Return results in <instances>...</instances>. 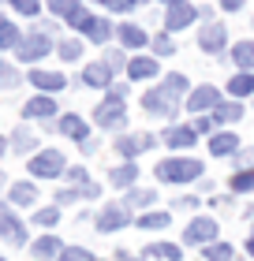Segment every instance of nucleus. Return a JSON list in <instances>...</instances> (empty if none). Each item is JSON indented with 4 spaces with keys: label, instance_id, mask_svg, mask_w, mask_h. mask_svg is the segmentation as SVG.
<instances>
[{
    "label": "nucleus",
    "instance_id": "obj_1",
    "mask_svg": "<svg viewBox=\"0 0 254 261\" xmlns=\"http://www.w3.org/2000/svg\"><path fill=\"white\" fill-rule=\"evenodd\" d=\"M202 175V161L195 157H168L157 164V179L161 183H191Z\"/></svg>",
    "mask_w": 254,
    "mask_h": 261
},
{
    "label": "nucleus",
    "instance_id": "obj_2",
    "mask_svg": "<svg viewBox=\"0 0 254 261\" xmlns=\"http://www.w3.org/2000/svg\"><path fill=\"white\" fill-rule=\"evenodd\" d=\"M49 49H53V41H49V34L45 30H34V34H27V38L19 41V60L22 64H38L41 56H49Z\"/></svg>",
    "mask_w": 254,
    "mask_h": 261
},
{
    "label": "nucleus",
    "instance_id": "obj_3",
    "mask_svg": "<svg viewBox=\"0 0 254 261\" xmlns=\"http://www.w3.org/2000/svg\"><path fill=\"white\" fill-rule=\"evenodd\" d=\"M30 175H38V179H56V175H64V153L45 149L38 157H30Z\"/></svg>",
    "mask_w": 254,
    "mask_h": 261
},
{
    "label": "nucleus",
    "instance_id": "obj_4",
    "mask_svg": "<svg viewBox=\"0 0 254 261\" xmlns=\"http://www.w3.org/2000/svg\"><path fill=\"white\" fill-rule=\"evenodd\" d=\"M94 120H98V127H105V130L124 127V123H127V109H124V101H120V97L101 101V105H98V112H94Z\"/></svg>",
    "mask_w": 254,
    "mask_h": 261
},
{
    "label": "nucleus",
    "instance_id": "obj_5",
    "mask_svg": "<svg viewBox=\"0 0 254 261\" xmlns=\"http://www.w3.org/2000/svg\"><path fill=\"white\" fill-rule=\"evenodd\" d=\"M202 15V11L195 8V4H187V0H176V4H168V15H165V30L168 34H176V30H183V27H191Z\"/></svg>",
    "mask_w": 254,
    "mask_h": 261
},
{
    "label": "nucleus",
    "instance_id": "obj_6",
    "mask_svg": "<svg viewBox=\"0 0 254 261\" xmlns=\"http://www.w3.org/2000/svg\"><path fill=\"white\" fill-rule=\"evenodd\" d=\"M224 45H228V30L221 27V22H205V27L198 30V49H202V53L217 56Z\"/></svg>",
    "mask_w": 254,
    "mask_h": 261
},
{
    "label": "nucleus",
    "instance_id": "obj_7",
    "mask_svg": "<svg viewBox=\"0 0 254 261\" xmlns=\"http://www.w3.org/2000/svg\"><path fill=\"white\" fill-rule=\"evenodd\" d=\"M213 235H217V224H213L210 217H198V220H191V224H187L183 243H191V246H210V243H213Z\"/></svg>",
    "mask_w": 254,
    "mask_h": 261
},
{
    "label": "nucleus",
    "instance_id": "obj_8",
    "mask_svg": "<svg viewBox=\"0 0 254 261\" xmlns=\"http://www.w3.org/2000/svg\"><path fill=\"white\" fill-rule=\"evenodd\" d=\"M124 224H131V209L127 205H105L101 217H98V231H120Z\"/></svg>",
    "mask_w": 254,
    "mask_h": 261
},
{
    "label": "nucleus",
    "instance_id": "obj_9",
    "mask_svg": "<svg viewBox=\"0 0 254 261\" xmlns=\"http://www.w3.org/2000/svg\"><path fill=\"white\" fill-rule=\"evenodd\" d=\"M142 109H146L150 116H165V120H168V116H176V101H168L165 90L157 86V90H146V93H142Z\"/></svg>",
    "mask_w": 254,
    "mask_h": 261
},
{
    "label": "nucleus",
    "instance_id": "obj_10",
    "mask_svg": "<svg viewBox=\"0 0 254 261\" xmlns=\"http://www.w3.org/2000/svg\"><path fill=\"white\" fill-rule=\"evenodd\" d=\"M217 105H221V93H217L213 86H198V90H191V97H187L191 112H213Z\"/></svg>",
    "mask_w": 254,
    "mask_h": 261
},
{
    "label": "nucleus",
    "instance_id": "obj_11",
    "mask_svg": "<svg viewBox=\"0 0 254 261\" xmlns=\"http://www.w3.org/2000/svg\"><path fill=\"white\" fill-rule=\"evenodd\" d=\"M0 239H8L11 246H22V243H27V228H22V224L11 217L8 209H0Z\"/></svg>",
    "mask_w": 254,
    "mask_h": 261
},
{
    "label": "nucleus",
    "instance_id": "obj_12",
    "mask_svg": "<svg viewBox=\"0 0 254 261\" xmlns=\"http://www.w3.org/2000/svg\"><path fill=\"white\" fill-rule=\"evenodd\" d=\"M82 82L94 90H105V86H112V67H108L105 60L101 64H86L82 67Z\"/></svg>",
    "mask_w": 254,
    "mask_h": 261
},
{
    "label": "nucleus",
    "instance_id": "obj_13",
    "mask_svg": "<svg viewBox=\"0 0 254 261\" xmlns=\"http://www.w3.org/2000/svg\"><path fill=\"white\" fill-rule=\"evenodd\" d=\"M30 86H38L45 93H60V90L67 86V79L56 75V71H30Z\"/></svg>",
    "mask_w": 254,
    "mask_h": 261
},
{
    "label": "nucleus",
    "instance_id": "obj_14",
    "mask_svg": "<svg viewBox=\"0 0 254 261\" xmlns=\"http://www.w3.org/2000/svg\"><path fill=\"white\" fill-rule=\"evenodd\" d=\"M22 116L27 120H49V116H56V101L53 97H34V101H27Z\"/></svg>",
    "mask_w": 254,
    "mask_h": 261
},
{
    "label": "nucleus",
    "instance_id": "obj_15",
    "mask_svg": "<svg viewBox=\"0 0 254 261\" xmlns=\"http://www.w3.org/2000/svg\"><path fill=\"white\" fill-rule=\"evenodd\" d=\"M60 135L75 138L79 146H82V142H90V135H86V123H82V116H60Z\"/></svg>",
    "mask_w": 254,
    "mask_h": 261
},
{
    "label": "nucleus",
    "instance_id": "obj_16",
    "mask_svg": "<svg viewBox=\"0 0 254 261\" xmlns=\"http://www.w3.org/2000/svg\"><path fill=\"white\" fill-rule=\"evenodd\" d=\"M127 75L135 79V82L153 79V75H157V60H153V56H135V60L127 64Z\"/></svg>",
    "mask_w": 254,
    "mask_h": 261
},
{
    "label": "nucleus",
    "instance_id": "obj_17",
    "mask_svg": "<svg viewBox=\"0 0 254 261\" xmlns=\"http://www.w3.org/2000/svg\"><path fill=\"white\" fill-rule=\"evenodd\" d=\"M120 41H124L127 49H142V45H150L146 30H142L138 22H124V27H120Z\"/></svg>",
    "mask_w": 254,
    "mask_h": 261
},
{
    "label": "nucleus",
    "instance_id": "obj_18",
    "mask_svg": "<svg viewBox=\"0 0 254 261\" xmlns=\"http://www.w3.org/2000/svg\"><path fill=\"white\" fill-rule=\"evenodd\" d=\"M195 135H198L195 127H172V130H165V142L172 149H187V146H195Z\"/></svg>",
    "mask_w": 254,
    "mask_h": 261
},
{
    "label": "nucleus",
    "instance_id": "obj_19",
    "mask_svg": "<svg viewBox=\"0 0 254 261\" xmlns=\"http://www.w3.org/2000/svg\"><path fill=\"white\" fill-rule=\"evenodd\" d=\"M187 86H191V82H187V75H165V97L168 101H176L179 105V97H187Z\"/></svg>",
    "mask_w": 254,
    "mask_h": 261
},
{
    "label": "nucleus",
    "instance_id": "obj_20",
    "mask_svg": "<svg viewBox=\"0 0 254 261\" xmlns=\"http://www.w3.org/2000/svg\"><path fill=\"white\" fill-rule=\"evenodd\" d=\"M236 149H239V138L236 135H213L210 138V153H213V157H232Z\"/></svg>",
    "mask_w": 254,
    "mask_h": 261
},
{
    "label": "nucleus",
    "instance_id": "obj_21",
    "mask_svg": "<svg viewBox=\"0 0 254 261\" xmlns=\"http://www.w3.org/2000/svg\"><path fill=\"white\" fill-rule=\"evenodd\" d=\"M82 34H86L90 41H98V45H105L108 38H112V22H108V19H98V15H94V19H90V27L82 30Z\"/></svg>",
    "mask_w": 254,
    "mask_h": 261
},
{
    "label": "nucleus",
    "instance_id": "obj_22",
    "mask_svg": "<svg viewBox=\"0 0 254 261\" xmlns=\"http://www.w3.org/2000/svg\"><path fill=\"white\" fill-rule=\"evenodd\" d=\"M30 250H34V257H60V254H64V246H60L56 235H41Z\"/></svg>",
    "mask_w": 254,
    "mask_h": 261
},
{
    "label": "nucleus",
    "instance_id": "obj_23",
    "mask_svg": "<svg viewBox=\"0 0 254 261\" xmlns=\"http://www.w3.org/2000/svg\"><path fill=\"white\" fill-rule=\"evenodd\" d=\"M135 179H138V168H135V164H120V168L112 172V187H116V191H127V187H135Z\"/></svg>",
    "mask_w": 254,
    "mask_h": 261
},
{
    "label": "nucleus",
    "instance_id": "obj_24",
    "mask_svg": "<svg viewBox=\"0 0 254 261\" xmlns=\"http://www.w3.org/2000/svg\"><path fill=\"white\" fill-rule=\"evenodd\" d=\"M228 93H232V97H250L254 93V75L250 71H239V75L228 82Z\"/></svg>",
    "mask_w": 254,
    "mask_h": 261
},
{
    "label": "nucleus",
    "instance_id": "obj_25",
    "mask_svg": "<svg viewBox=\"0 0 254 261\" xmlns=\"http://www.w3.org/2000/svg\"><path fill=\"white\" fill-rule=\"evenodd\" d=\"M239 116H243V105H239V101H224V105H217V109H213V120L217 123H236Z\"/></svg>",
    "mask_w": 254,
    "mask_h": 261
},
{
    "label": "nucleus",
    "instance_id": "obj_26",
    "mask_svg": "<svg viewBox=\"0 0 254 261\" xmlns=\"http://www.w3.org/2000/svg\"><path fill=\"white\" fill-rule=\"evenodd\" d=\"M232 60H236V67L250 71V67H254V41H236V49H232Z\"/></svg>",
    "mask_w": 254,
    "mask_h": 261
},
{
    "label": "nucleus",
    "instance_id": "obj_27",
    "mask_svg": "<svg viewBox=\"0 0 254 261\" xmlns=\"http://www.w3.org/2000/svg\"><path fill=\"white\" fill-rule=\"evenodd\" d=\"M11 201H15V205H34V201H38L34 183H11Z\"/></svg>",
    "mask_w": 254,
    "mask_h": 261
},
{
    "label": "nucleus",
    "instance_id": "obj_28",
    "mask_svg": "<svg viewBox=\"0 0 254 261\" xmlns=\"http://www.w3.org/2000/svg\"><path fill=\"white\" fill-rule=\"evenodd\" d=\"M146 257H165V261H179V257H183V250H179V246H172V243H153V246H146Z\"/></svg>",
    "mask_w": 254,
    "mask_h": 261
},
{
    "label": "nucleus",
    "instance_id": "obj_29",
    "mask_svg": "<svg viewBox=\"0 0 254 261\" xmlns=\"http://www.w3.org/2000/svg\"><path fill=\"white\" fill-rule=\"evenodd\" d=\"M168 213H142L138 217V228H150V231H161V228H168Z\"/></svg>",
    "mask_w": 254,
    "mask_h": 261
},
{
    "label": "nucleus",
    "instance_id": "obj_30",
    "mask_svg": "<svg viewBox=\"0 0 254 261\" xmlns=\"http://www.w3.org/2000/svg\"><path fill=\"white\" fill-rule=\"evenodd\" d=\"M19 27H11V22H0V49H19Z\"/></svg>",
    "mask_w": 254,
    "mask_h": 261
},
{
    "label": "nucleus",
    "instance_id": "obj_31",
    "mask_svg": "<svg viewBox=\"0 0 254 261\" xmlns=\"http://www.w3.org/2000/svg\"><path fill=\"white\" fill-rule=\"evenodd\" d=\"M232 246H228V243H210V246H205V261H232Z\"/></svg>",
    "mask_w": 254,
    "mask_h": 261
},
{
    "label": "nucleus",
    "instance_id": "obj_32",
    "mask_svg": "<svg viewBox=\"0 0 254 261\" xmlns=\"http://www.w3.org/2000/svg\"><path fill=\"white\" fill-rule=\"evenodd\" d=\"M79 8H82L79 0H49V11H53V15H64V19H71Z\"/></svg>",
    "mask_w": 254,
    "mask_h": 261
},
{
    "label": "nucleus",
    "instance_id": "obj_33",
    "mask_svg": "<svg viewBox=\"0 0 254 261\" xmlns=\"http://www.w3.org/2000/svg\"><path fill=\"white\" fill-rule=\"evenodd\" d=\"M116 149H120V153H124V157L131 161L135 153H142V138H135V135H124V138L116 142Z\"/></svg>",
    "mask_w": 254,
    "mask_h": 261
},
{
    "label": "nucleus",
    "instance_id": "obj_34",
    "mask_svg": "<svg viewBox=\"0 0 254 261\" xmlns=\"http://www.w3.org/2000/svg\"><path fill=\"white\" fill-rule=\"evenodd\" d=\"M82 56V45L75 38H67V41H60V60H67V64H75Z\"/></svg>",
    "mask_w": 254,
    "mask_h": 261
},
{
    "label": "nucleus",
    "instance_id": "obj_35",
    "mask_svg": "<svg viewBox=\"0 0 254 261\" xmlns=\"http://www.w3.org/2000/svg\"><path fill=\"white\" fill-rule=\"evenodd\" d=\"M232 191H236V194L254 191V172H236V175H232Z\"/></svg>",
    "mask_w": 254,
    "mask_h": 261
},
{
    "label": "nucleus",
    "instance_id": "obj_36",
    "mask_svg": "<svg viewBox=\"0 0 254 261\" xmlns=\"http://www.w3.org/2000/svg\"><path fill=\"white\" fill-rule=\"evenodd\" d=\"M11 142H15L11 149H19V153H30V149H34V135H30V130H22V127L11 135Z\"/></svg>",
    "mask_w": 254,
    "mask_h": 261
},
{
    "label": "nucleus",
    "instance_id": "obj_37",
    "mask_svg": "<svg viewBox=\"0 0 254 261\" xmlns=\"http://www.w3.org/2000/svg\"><path fill=\"white\" fill-rule=\"evenodd\" d=\"M0 86H4V90H15V86H19V71L8 67V64H0Z\"/></svg>",
    "mask_w": 254,
    "mask_h": 261
},
{
    "label": "nucleus",
    "instance_id": "obj_38",
    "mask_svg": "<svg viewBox=\"0 0 254 261\" xmlns=\"http://www.w3.org/2000/svg\"><path fill=\"white\" fill-rule=\"evenodd\" d=\"M90 19H94V15H90V11H86V8H79V11H75V15H71V19H67V27L82 34V30H86V27H90Z\"/></svg>",
    "mask_w": 254,
    "mask_h": 261
},
{
    "label": "nucleus",
    "instance_id": "obj_39",
    "mask_svg": "<svg viewBox=\"0 0 254 261\" xmlns=\"http://www.w3.org/2000/svg\"><path fill=\"white\" fill-rule=\"evenodd\" d=\"M150 45H153V53H157V56H172V49H176V45H172V38H168V34H157V38H153Z\"/></svg>",
    "mask_w": 254,
    "mask_h": 261
},
{
    "label": "nucleus",
    "instance_id": "obj_40",
    "mask_svg": "<svg viewBox=\"0 0 254 261\" xmlns=\"http://www.w3.org/2000/svg\"><path fill=\"white\" fill-rule=\"evenodd\" d=\"M56 220H60V209H38L34 213V224H41V228H53Z\"/></svg>",
    "mask_w": 254,
    "mask_h": 261
},
{
    "label": "nucleus",
    "instance_id": "obj_41",
    "mask_svg": "<svg viewBox=\"0 0 254 261\" xmlns=\"http://www.w3.org/2000/svg\"><path fill=\"white\" fill-rule=\"evenodd\" d=\"M11 8H15L19 15H38V11H41V0H11Z\"/></svg>",
    "mask_w": 254,
    "mask_h": 261
},
{
    "label": "nucleus",
    "instance_id": "obj_42",
    "mask_svg": "<svg viewBox=\"0 0 254 261\" xmlns=\"http://www.w3.org/2000/svg\"><path fill=\"white\" fill-rule=\"evenodd\" d=\"M153 201H157L153 191H131L127 194V205H153Z\"/></svg>",
    "mask_w": 254,
    "mask_h": 261
},
{
    "label": "nucleus",
    "instance_id": "obj_43",
    "mask_svg": "<svg viewBox=\"0 0 254 261\" xmlns=\"http://www.w3.org/2000/svg\"><path fill=\"white\" fill-rule=\"evenodd\" d=\"M60 261H94V257L82 250V246H67V250L60 254Z\"/></svg>",
    "mask_w": 254,
    "mask_h": 261
},
{
    "label": "nucleus",
    "instance_id": "obj_44",
    "mask_svg": "<svg viewBox=\"0 0 254 261\" xmlns=\"http://www.w3.org/2000/svg\"><path fill=\"white\" fill-rule=\"evenodd\" d=\"M105 8H112V11H131V8H138L142 0H101Z\"/></svg>",
    "mask_w": 254,
    "mask_h": 261
},
{
    "label": "nucleus",
    "instance_id": "obj_45",
    "mask_svg": "<svg viewBox=\"0 0 254 261\" xmlns=\"http://www.w3.org/2000/svg\"><path fill=\"white\" fill-rule=\"evenodd\" d=\"M75 198H86V194H82V187H79V191H60L56 194V205H67V201H75Z\"/></svg>",
    "mask_w": 254,
    "mask_h": 261
},
{
    "label": "nucleus",
    "instance_id": "obj_46",
    "mask_svg": "<svg viewBox=\"0 0 254 261\" xmlns=\"http://www.w3.org/2000/svg\"><path fill=\"white\" fill-rule=\"evenodd\" d=\"M108 67H112V71H120V67H127L131 60H124V53H108V60H105Z\"/></svg>",
    "mask_w": 254,
    "mask_h": 261
},
{
    "label": "nucleus",
    "instance_id": "obj_47",
    "mask_svg": "<svg viewBox=\"0 0 254 261\" xmlns=\"http://www.w3.org/2000/svg\"><path fill=\"white\" fill-rule=\"evenodd\" d=\"M195 130H198V135H210V130H213V116H198V120H195Z\"/></svg>",
    "mask_w": 254,
    "mask_h": 261
},
{
    "label": "nucleus",
    "instance_id": "obj_48",
    "mask_svg": "<svg viewBox=\"0 0 254 261\" xmlns=\"http://www.w3.org/2000/svg\"><path fill=\"white\" fill-rule=\"evenodd\" d=\"M67 179H71V183H79V187H86V168H71V172H67Z\"/></svg>",
    "mask_w": 254,
    "mask_h": 261
},
{
    "label": "nucleus",
    "instance_id": "obj_49",
    "mask_svg": "<svg viewBox=\"0 0 254 261\" xmlns=\"http://www.w3.org/2000/svg\"><path fill=\"white\" fill-rule=\"evenodd\" d=\"M243 4H247V0H221V8H224V11H239Z\"/></svg>",
    "mask_w": 254,
    "mask_h": 261
},
{
    "label": "nucleus",
    "instance_id": "obj_50",
    "mask_svg": "<svg viewBox=\"0 0 254 261\" xmlns=\"http://www.w3.org/2000/svg\"><path fill=\"white\" fill-rule=\"evenodd\" d=\"M195 205H198V198H179L176 201V209H195Z\"/></svg>",
    "mask_w": 254,
    "mask_h": 261
},
{
    "label": "nucleus",
    "instance_id": "obj_51",
    "mask_svg": "<svg viewBox=\"0 0 254 261\" xmlns=\"http://www.w3.org/2000/svg\"><path fill=\"white\" fill-rule=\"evenodd\" d=\"M138 138H142V149H153V146H157V138H153V135H138Z\"/></svg>",
    "mask_w": 254,
    "mask_h": 261
},
{
    "label": "nucleus",
    "instance_id": "obj_52",
    "mask_svg": "<svg viewBox=\"0 0 254 261\" xmlns=\"http://www.w3.org/2000/svg\"><path fill=\"white\" fill-rule=\"evenodd\" d=\"M247 250H250V257H254V235H250V243H247Z\"/></svg>",
    "mask_w": 254,
    "mask_h": 261
},
{
    "label": "nucleus",
    "instance_id": "obj_53",
    "mask_svg": "<svg viewBox=\"0 0 254 261\" xmlns=\"http://www.w3.org/2000/svg\"><path fill=\"white\" fill-rule=\"evenodd\" d=\"M4 149H8V142H4V138H0V157H4Z\"/></svg>",
    "mask_w": 254,
    "mask_h": 261
},
{
    "label": "nucleus",
    "instance_id": "obj_54",
    "mask_svg": "<svg viewBox=\"0 0 254 261\" xmlns=\"http://www.w3.org/2000/svg\"><path fill=\"white\" fill-rule=\"evenodd\" d=\"M161 4H176V0H161Z\"/></svg>",
    "mask_w": 254,
    "mask_h": 261
},
{
    "label": "nucleus",
    "instance_id": "obj_55",
    "mask_svg": "<svg viewBox=\"0 0 254 261\" xmlns=\"http://www.w3.org/2000/svg\"><path fill=\"white\" fill-rule=\"evenodd\" d=\"M0 22H4V19H0Z\"/></svg>",
    "mask_w": 254,
    "mask_h": 261
},
{
    "label": "nucleus",
    "instance_id": "obj_56",
    "mask_svg": "<svg viewBox=\"0 0 254 261\" xmlns=\"http://www.w3.org/2000/svg\"><path fill=\"white\" fill-rule=\"evenodd\" d=\"M0 183H4V179H0Z\"/></svg>",
    "mask_w": 254,
    "mask_h": 261
},
{
    "label": "nucleus",
    "instance_id": "obj_57",
    "mask_svg": "<svg viewBox=\"0 0 254 261\" xmlns=\"http://www.w3.org/2000/svg\"><path fill=\"white\" fill-rule=\"evenodd\" d=\"M0 261H4V257H0Z\"/></svg>",
    "mask_w": 254,
    "mask_h": 261
}]
</instances>
